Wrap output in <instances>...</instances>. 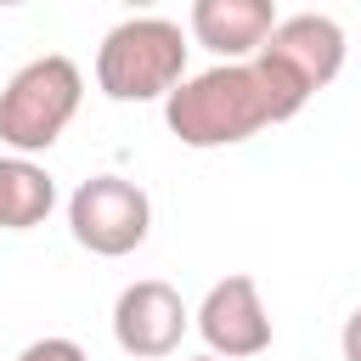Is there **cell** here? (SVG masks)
Here are the masks:
<instances>
[{
	"instance_id": "obj_1",
	"label": "cell",
	"mask_w": 361,
	"mask_h": 361,
	"mask_svg": "<svg viewBox=\"0 0 361 361\" xmlns=\"http://www.w3.org/2000/svg\"><path fill=\"white\" fill-rule=\"evenodd\" d=\"M164 124L175 130L180 147L203 152V147H237L259 135L265 124H276V113L254 62H214L164 96Z\"/></svg>"
},
{
	"instance_id": "obj_2",
	"label": "cell",
	"mask_w": 361,
	"mask_h": 361,
	"mask_svg": "<svg viewBox=\"0 0 361 361\" xmlns=\"http://www.w3.org/2000/svg\"><path fill=\"white\" fill-rule=\"evenodd\" d=\"M186 79V34L169 17H124L96 45V85L107 102H152Z\"/></svg>"
},
{
	"instance_id": "obj_3",
	"label": "cell",
	"mask_w": 361,
	"mask_h": 361,
	"mask_svg": "<svg viewBox=\"0 0 361 361\" xmlns=\"http://www.w3.org/2000/svg\"><path fill=\"white\" fill-rule=\"evenodd\" d=\"M79 96H85V73L68 56L51 51V56L23 62L0 90V141L11 147V158H34L56 147L79 113Z\"/></svg>"
},
{
	"instance_id": "obj_4",
	"label": "cell",
	"mask_w": 361,
	"mask_h": 361,
	"mask_svg": "<svg viewBox=\"0 0 361 361\" xmlns=\"http://www.w3.org/2000/svg\"><path fill=\"white\" fill-rule=\"evenodd\" d=\"M68 231L79 248L102 254V259H124L147 243L152 231V203L135 180L124 175H90L73 186L68 197Z\"/></svg>"
},
{
	"instance_id": "obj_5",
	"label": "cell",
	"mask_w": 361,
	"mask_h": 361,
	"mask_svg": "<svg viewBox=\"0 0 361 361\" xmlns=\"http://www.w3.org/2000/svg\"><path fill=\"white\" fill-rule=\"evenodd\" d=\"M192 327V310L180 305V293L158 276H141L130 282L118 299H113V338L130 361H164L180 350Z\"/></svg>"
},
{
	"instance_id": "obj_6",
	"label": "cell",
	"mask_w": 361,
	"mask_h": 361,
	"mask_svg": "<svg viewBox=\"0 0 361 361\" xmlns=\"http://www.w3.org/2000/svg\"><path fill=\"white\" fill-rule=\"evenodd\" d=\"M192 322H197V333H203V344H209L214 361H248V355L271 350V310L259 299V282L243 276V271L220 276L203 293V305H197Z\"/></svg>"
},
{
	"instance_id": "obj_7",
	"label": "cell",
	"mask_w": 361,
	"mask_h": 361,
	"mask_svg": "<svg viewBox=\"0 0 361 361\" xmlns=\"http://www.w3.org/2000/svg\"><path fill=\"white\" fill-rule=\"evenodd\" d=\"M259 56H271L276 68H288V73L316 96V90L333 85L338 68H344V28H338L333 17H322V11H299V17H282V23L271 28V39L259 45Z\"/></svg>"
},
{
	"instance_id": "obj_8",
	"label": "cell",
	"mask_w": 361,
	"mask_h": 361,
	"mask_svg": "<svg viewBox=\"0 0 361 361\" xmlns=\"http://www.w3.org/2000/svg\"><path fill=\"white\" fill-rule=\"evenodd\" d=\"M186 23H192V39L209 45L220 62H254L282 17L271 0H197Z\"/></svg>"
},
{
	"instance_id": "obj_9",
	"label": "cell",
	"mask_w": 361,
	"mask_h": 361,
	"mask_svg": "<svg viewBox=\"0 0 361 361\" xmlns=\"http://www.w3.org/2000/svg\"><path fill=\"white\" fill-rule=\"evenodd\" d=\"M56 209V180L34 158H0V231H34Z\"/></svg>"
},
{
	"instance_id": "obj_10",
	"label": "cell",
	"mask_w": 361,
	"mask_h": 361,
	"mask_svg": "<svg viewBox=\"0 0 361 361\" xmlns=\"http://www.w3.org/2000/svg\"><path fill=\"white\" fill-rule=\"evenodd\" d=\"M17 361H90V355H85V350H79L73 338L51 333V338H34V344H28V350H23Z\"/></svg>"
},
{
	"instance_id": "obj_11",
	"label": "cell",
	"mask_w": 361,
	"mask_h": 361,
	"mask_svg": "<svg viewBox=\"0 0 361 361\" xmlns=\"http://www.w3.org/2000/svg\"><path fill=\"white\" fill-rule=\"evenodd\" d=\"M338 350H344V361H361V305L344 316V333H338Z\"/></svg>"
},
{
	"instance_id": "obj_12",
	"label": "cell",
	"mask_w": 361,
	"mask_h": 361,
	"mask_svg": "<svg viewBox=\"0 0 361 361\" xmlns=\"http://www.w3.org/2000/svg\"><path fill=\"white\" fill-rule=\"evenodd\" d=\"M197 361H214V355H197Z\"/></svg>"
}]
</instances>
